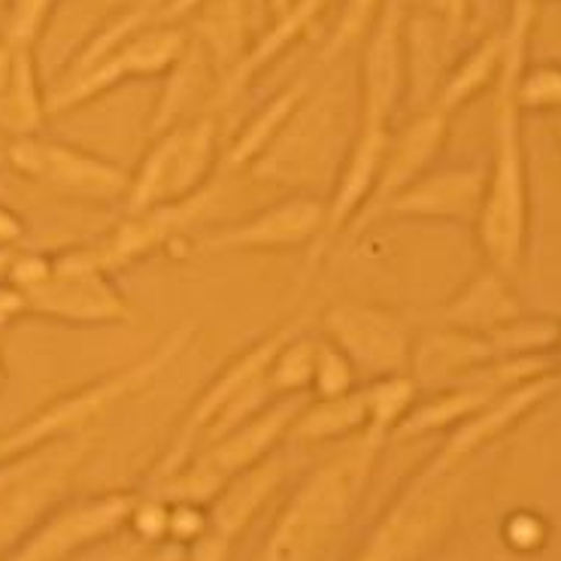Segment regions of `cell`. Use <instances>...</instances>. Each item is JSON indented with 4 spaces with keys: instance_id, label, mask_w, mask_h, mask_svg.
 Returning <instances> with one entry per match:
<instances>
[{
    "instance_id": "1",
    "label": "cell",
    "mask_w": 561,
    "mask_h": 561,
    "mask_svg": "<svg viewBox=\"0 0 561 561\" xmlns=\"http://www.w3.org/2000/svg\"><path fill=\"white\" fill-rule=\"evenodd\" d=\"M531 15H535V0H516L507 34H504L501 70H497L495 158H492V168L485 170L483 209L473 222L485 262L501 274H513L523 264L525 243H528V216H531L523 125H519V101H516Z\"/></svg>"
},
{
    "instance_id": "2",
    "label": "cell",
    "mask_w": 561,
    "mask_h": 561,
    "mask_svg": "<svg viewBox=\"0 0 561 561\" xmlns=\"http://www.w3.org/2000/svg\"><path fill=\"white\" fill-rule=\"evenodd\" d=\"M386 434L358 431L355 440L331 456L300 483L264 543V559H319L337 543L365 495Z\"/></svg>"
},
{
    "instance_id": "3",
    "label": "cell",
    "mask_w": 561,
    "mask_h": 561,
    "mask_svg": "<svg viewBox=\"0 0 561 561\" xmlns=\"http://www.w3.org/2000/svg\"><path fill=\"white\" fill-rule=\"evenodd\" d=\"M192 337H195V325L185 322V325L173 328L152 353L137 358L125 370H116L110 377L94 379V382L82 386V389H73V392L49 401L43 410L31 413L22 425H15L13 431L0 434V461L22 458L31 449H39L43 444H53L55 437L61 440V437L77 434V431H85L92 422L106 416L118 401L144 392L152 379L161 377L173 365V358H180L185 353V346L192 343Z\"/></svg>"
},
{
    "instance_id": "4",
    "label": "cell",
    "mask_w": 561,
    "mask_h": 561,
    "mask_svg": "<svg viewBox=\"0 0 561 561\" xmlns=\"http://www.w3.org/2000/svg\"><path fill=\"white\" fill-rule=\"evenodd\" d=\"M304 410L300 394H286L276 398L274 404L259 410L255 416L240 422L231 431L213 437L204 453H197L195 461L176 470L161 485H168L164 495L170 501H195V504H209L216 492L222 489L234 473L247 470L249 465L271 456L276 444L283 440L291 428V422Z\"/></svg>"
},
{
    "instance_id": "5",
    "label": "cell",
    "mask_w": 561,
    "mask_h": 561,
    "mask_svg": "<svg viewBox=\"0 0 561 561\" xmlns=\"http://www.w3.org/2000/svg\"><path fill=\"white\" fill-rule=\"evenodd\" d=\"M216 164L219 122L213 116H197L158 134L156 146L146 152L125 192L128 216L197 195L209 185Z\"/></svg>"
},
{
    "instance_id": "6",
    "label": "cell",
    "mask_w": 561,
    "mask_h": 561,
    "mask_svg": "<svg viewBox=\"0 0 561 561\" xmlns=\"http://www.w3.org/2000/svg\"><path fill=\"white\" fill-rule=\"evenodd\" d=\"M461 497V477L456 468L419 470L416 480L404 485L394 504L370 531L362 547V559H419L444 540Z\"/></svg>"
},
{
    "instance_id": "7",
    "label": "cell",
    "mask_w": 561,
    "mask_h": 561,
    "mask_svg": "<svg viewBox=\"0 0 561 561\" xmlns=\"http://www.w3.org/2000/svg\"><path fill=\"white\" fill-rule=\"evenodd\" d=\"M25 300L27 313L73 325H125L134 319V307L122 298L92 249H73L53 259V274L27 288Z\"/></svg>"
},
{
    "instance_id": "8",
    "label": "cell",
    "mask_w": 561,
    "mask_h": 561,
    "mask_svg": "<svg viewBox=\"0 0 561 561\" xmlns=\"http://www.w3.org/2000/svg\"><path fill=\"white\" fill-rule=\"evenodd\" d=\"M328 340L350 358V365L367 377L410 374L413 334L407 319L392 307L343 300L334 304L322 319Z\"/></svg>"
},
{
    "instance_id": "9",
    "label": "cell",
    "mask_w": 561,
    "mask_h": 561,
    "mask_svg": "<svg viewBox=\"0 0 561 561\" xmlns=\"http://www.w3.org/2000/svg\"><path fill=\"white\" fill-rule=\"evenodd\" d=\"M340 140L343 137H340L334 104L325 98H313L307 106L300 101L298 110L283 125V131L274 137V144L249 164V170H255V176L264 183H316L331 168V156Z\"/></svg>"
},
{
    "instance_id": "10",
    "label": "cell",
    "mask_w": 561,
    "mask_h": 561,
    "mask_svg": "<svg viewBox=\"0 0 561 561\" xmlns=\"http://www.w3.org/2000/svg\"><path fill=\"white\" fill-rule=\"evenodd\" d=\"M7 168L65 192V195L92 197V201H113L125 197L131 173L116 168L113 161L98 158L85 149L67 144H49L34 137H15L7 149Z\"/></svg>"
},
{
    "instance_id": "11",
    "label": "cell",
    "mask_w": 561,
    "mask_h": 561,
    "mask_svg": "<svg viewBox=\"0 0 561 561\" xmlns=\"http://www.w3.org/2000/svg\"><path fill=\"white\" fill-rule=\"evenodd\" d=\"M89 434L61 437L53 456L39 458L34 468H13L10 480L0 483V552H13L15 540H25L27 531L49 513L55 497L70 483V473L89 453Z\"/></svg>"
},
{
    "instance_id": "12",
    "label": "cell",
    "mask_w": 561,
    "mask_h": 561,
    "mask_svg": "<svg viewBox=\"0 0 561 561\" xmlns=\"http://www.w3.org/2000/svg\"><path fill=\"white\" fill-rule=\"evenodd\" d=\"M134 504H137L134 492H110V495H94L53 510L27 531L22 547L13 549V556L19 559L77 556L79 549L92 547L128 523Z\"/></svg>"
},
{
    "instance_id": "13",
    "label": "cell",
    "mask_w": 561,
    "mask_h": 561,
    "mask_svg": "<svg viewBox=\"0 0 561 561\" xmlns=\"http://www.w3.org/2000/svg\"><path fill=\"white\" fill-rule=\"evenodd\" d=\"M328 204L313 195H291L274 207L255 213L252 219L231 225L228 231L213 234L204 243L209 252H271V249H298L322 234Z\"/></svg>"
},
{
    "instance_id": "14",
    "label": "cell",
    "mask_w": 561,
    "mask_h": 561,
    "mask_svg": "<svg viewBox=\"0 0 561 561\" xmlns=\"http://www.w3.org/2000/svg\"><path fill=\"white\" fill-rule=\"evenodd\" d=\"M556 389H559V370H549V374H540V377L516 382L510 389H501L489 404L480 407L477 413H470L465 422H458L453 437L446 440L444 449L431 458L428 465H434V468H458L461 458L483 449L485 444H492L501 434H507L537 404H543Z\"/></svg>"
},
{
    "instance_id": "15",
    "label": "cell",
    "mask_w": 561,
    "mask_h": 561,
    "mask_svg": "<svg viewBox=\"0 0 561 561\" xmlns=\"http://www.w3.org/2000/svg\"><path fill=\"white\" fill-rule=\"evenodd\" d=\"M286 470V458L276 456L274 449L262 461H255L247 470L234 473L207 504V531H204V537H197L195 543H216L213 556L228 552V543L247 531V525L259 516V510L283 485Z\"/></svg>"
},
{
    "instance_id": "16",
    "label": "cell",
    "mask_w": 561,
    "mask_h": 561,
    "mask_svg": "<svg viewBox=\"0 0 561 561\" xmlns=\"http://www.w3.org/2000/svg\"><path fill=\"white\" fill-rule=\"evenodd\" d=\"M374 34L367 43L365 61H362V125H389L401 79H404V7L401 0H382Z\"/></svg>"
},
{
    "instance_id": "17",
    "label": "cell",
    "mask_w": 561,
    "mask_h": 561,
    "mask_svg": "<svg viewBox=\"0 0 561 561\" xmlns=\"http://www.w3.org/2000/svg\"><path fill=\"white\" fill-rule=\"evenodd\" d=\"M446 134H449V116H444L440 110H428V113L413 118L398 137H389V149H386V158H382L379 180L370 197H367L365 209L358 213L355 231L367 228L370 219H377L379 209L386 207L401 188H407L428 170V164L444 146Z\"/></svg>"
},
{
    "instance_id": "18",
    "label": "cell",
    "mask_w": 561,
    "mask_h": 561,
    "mask_svg": "<svg viewBox=\"0 0 561 561\" xmlns=\"http://www.w3.org/2000/svg\"><path fill=\"white\" fill-rule=\"evenodd\" d=\"M485 197L483 168H449L422 173L379 209L410 219H446V222H477Z\"/></svg>"
},
{
    "instance_id": "19",
    "label": "cell",
    "mask_w": 561,
    "mask_h": 561,
    "mask_svg": "<svg viewBox=\"0 0 561 561\" xmlns=\"http://www.w3.org/2000/svg\"><path fill=\"white\" fill-rule=\"evenodd\" d=\"M389 137H392L389 125H362L358 122L355 140L350 144V149H346V156H343L337 168L334 195L328 201L322 234H343L355 216L365 209L367 197H370V192H374V185L379 180L382 158H386V149H389Z\"/></svg>"
},
{
    "instance_id": "20",
    "label": "cell",
    "mask_w": 561,
    "mask_h": 561,
    "mask_svg": "<svg viewBox=\"0 0 561 561\" xmlns=\"http://www.w3.org/2000/svg\"><path fill=\"white\" fill-rule=\"evenodd\" d=\"M495 343L489 334L449 328V331H431L413 343L410 358V377L425 386H444L449 379L468 377L489 362H495Z\"/></svg>"
},
{
    "instance_id": "21",
    "label": "cell",
    "mask_w": 561,
    "mask_h": 561,
    "mask_svg": "<svg viewBox=\"0 0 561 561\" xmlns=\"http://www.w3.org/2000/svg\"><path fill=\"white\" fill-rule=\"evenodd\" d=\"M504 276L507 274L495 271L492 264L485 267L483 274L473 276L468 286L446 304V316H449L453 328L489 334V331L519 319L523 307H519V300L513 298Z\"/></svg>"
},
{
    "instance_id": "22",
    "label": "cell",
    "mask_w": 561,
    "mask_h": 561,
    "mask_svg": "<svg viewBox=\"0 0 561 561\" xmlns=\"http://www.w3.org/2000/svg\"><path fill=\"white\" fill-rule=\"evenodd\" d=\"M46 118V94L39 89L34 49H15L13 70L0 89V134L34 137Z\"/></svg>"
},
{
    "instance_id": "23",
    "label": "cell",
    "mask_w": 561,
    "mask_h": 561,
    "mask_svg": "<svg viewBox=\"0 0 561 561\" xmlns=\"http://www.w3.org/2000/svg\"><path fill=\"white\" fill-rule=\"evenodd\" d=\"M370 425L367 416V401L362 389L334 394V398H319L316 404L304 407L286 437L300 444H316V440H337L346 434H358Z\"/></svg>"
},
{
    "instance_id": "24",
    "label": "cell",
    "mask_w": 561,
    "mask_h": 561,
    "mask_svg": "<svg viewBox=\"0 0 561 561\" xmlns=\"http://www.w3.org/2000/svg\"><path fill=\"white\" fill-rule=\"evenodd\" d=\"M501 389H492V386H480V382H465L458 389H446V392H437L434 398H428L425 404L410 407L404 413V419L394 425V437L401 440H410V437H419V434H428V431L449 428V425H458L465 422L470 413H477L480 407L489 404Z\"/></svg>"
},
{
    "instance_id": "25",
    "label": "cell",
    "mask_w": 561,
    "mask_h": 561,
    "mask_svg": "<svg viewBox=\"0 0 561 561\" xmlns=\"http://www.w3.org/2000/svg\"><path fill=\"white\" fill-rule=\"evenodd\" d=\"M207 70H209V55L204 53L201 43H188V49L183 58L170 67L168 85L161 94V104L152 113L149 122V134H164L173 125H183L185 116L197 106V98L207 89Z\"/></svg>"
},
{
    "instance_id": "26",
    "label": "cell",
    "mask_w": 561,
    "mask_h": 561,
    "mask_svg": "<svg viewBox=\"0 0 561 561\" xmlns=\"http://www.w3.org/2000/svg\"><path fill=\"white\" fill-rule=\"evenodd\" d=\"M195 13L197 43L209 61L234 70L247 55V0H204Z\"/></svg>"
},
{
    "instance_id": "27",
    "label": "cell",
    "mask_w": 561,
    "mask_h": 561,
    "mask_svg": "<svg viewBox=\"0 0 561 561\" xmlns=\"http://www.w3.org/2000/svg\"><path fill=\"white\" fill-rule=\"evenodd\" d=\"M185 49H188V37L180 27L146 25L110 58L116 61L122 79H146L170 73V67L183 58Z\"/></svg>"
},
{
    "instance_id": "28",
    "label": "cell",
    "mask_w": 561,
    "mask_h": 561,
    "mask_svg": "<svg viewBox=\"0 0 561 561\" xmlns=\"http://www.w3.org/2000/svg\"><path fill=\"white\" fill-rule=\"evenodd\" d=\"M325 3L328 0H295V7H291L283 19H276L274 31H271L252 53L243 55L240 65L225 77V92H240L249 79H252V73H259L262 67L271 65L291 39H298L307 27L313 25L316 15L325 10Z\"/></svg>"
},
{
    "instance_id": "29",
    "label": "cell",
    "mask_w": 561,
    "mask_h": 561,
    "mask_svg": "<svg viewBox=\"0 0 561 561\" xmlns=\"http://www.w3.org/2000/svg\"><path fill=\"white\" fill-rule=\"evenodd\" d=\"M304 98H307V85H304V82H295V85H288L286 92L276 94L271 104L262 106L255 116L249 118V125H243V131L237 134L234 146L228 149L225 164L231 170H240L247 168V164H252L267 146L274 144V137L283 131V125H286L288 116L298 110V104Z\"/></svg>"
},
{
    "instance_id": "30",
    "label": "cell",
    "mask_w": 561,
    "mask_h": 561,
    "mask_svg": "<svg viewBox=\"0 0 561 561\" xmlns=\"http://www.w3.org/2000/svg\"><path fill=\"white\" fill-rule=\"evenodd\" d=\"M501 55H504V37L497 34H489V37L473 49V53L458 65V70L453 77L446 79L444 89L437 94V104L434 110H440L444 116H453L458 106L468 104L470 98L483 92L485 85L497 79V70H501Z\"/></svg>"
},
{
    "instance_id": "31",
    "label": "cell",
    "mask_w": 561,
    "mask_h": 561,
    "mask_svg": "<svg viewBox=\"0 0 561 561\" xmlns=\"http://www.w3.org/2000/svg\"><path fill=\"white\" fill-rule=\"evenodd\" d=\"M158 15V7L152 0H146V3H137L131 10H125V13H118L116 19H110L98 34H94L77 55H73V61L67 65L65 77L61 79H73L79 73H85V70H92L101 61H106L110 55H116L128 39L137 34V31H144L152 19Z\"/></svg>"
},
{
    "instance_id": "32",
    "label": "cell",
    "mask_w": 561,
    "mask_h": 561,
    "mask_svg": "<svg viewBox=\"0 0 561 561\" xmlns=\"http://www.w3.org/2000/svg\"><path fill=\"white\" fill-rule=\"evenodd\" d=\"M367 401V416L370 425L367 428L379 431V434H392L394 425L404 419L410 407L416 404V379L410 374H394V377H377L374 386L362 389Z\"/></svg>"
},
{
    "instance_id": "33",
    "label": "cell",
    "mask_w": 561,
    "mask_h": 561,
    "mask_svg": "<svg viewBox=\"0 0 561 561\" xmlns=\"http://www.w3.org/2000/svg\"><path fill=\"white\" fill-rule=\"evenodd\" d=\"M313 355L316 343L307 337L288 340L286 346L276 353L274 365L267 367V386L276 398L283 394H300L304 389H310V379H313Z\"/></svg>"
},
{
    "instance_id": "34",
    "label": "cell",
    "mask_w": 561,
    "mask_h": 561,
    "mask_svg": "<svg viewBox=\"0 0 561 561\" xmlns=\"http://www.w3.org/2000/svg\"><path fill=\"white\" fill-rule=\"evenodd\" d=\"M55 3L58 0H13L7 22H3V31H0V39L10 49H34V43L43 34L49 15H53Z\"/></svg>"
},
{
    "instance_id": "35",
    "label": "cell",
    "mask_w": 561,
    "mask_h": 561,
    "mask_svg": "<svg viewBox=\"0 0 561 561\" xmlns=\"http://www.w3.org/2000/svg\"><path fill=\"white\" fill-rule=\"evenodd\" d=\"M355 386V367L350 365V358L340 353L337 346L328 343H316L313 355V379L310 389L319 398H334V394L350 392Z\"/></svg>"
},
{
    "instance_id": "36",
    "label": "cell",
    "mask_w": 561,
    "mask_h": 561,
    "mask_svg": "<svg viewBox=\"0 0 561 561\" xmlns=\"http://www.w3.org/2000/svg\"><path fill=\"white\" fill-rule=\"evenodd\" d=\"M379 7H382V0H350V3H346V10H343V15H340L337 22V31H334V37L328 43L325 61L337 58L353 39L362 37L367 27L374 25Z\"/></svg>"
},
{
    "instance_id": "37",
    "label": "cell",
    "mask_w": 561,
    "mask_h": 561,
    "mask_svg": "<svg viewBox=\"0 0 561 561\" xmlns=\"http://www.w3.org/2000/svg\"><path fill=\"white\" fill-rule=\"evenodd\" d=\"M561 98V73L559 67H537L531 73L519 77L516 85V101L519 110H543V106H559Z\"/></svg>"
},
{
    "instance_id": "38",
    "label": "cell",
    "mask_w": 561,
    "mask_h": 561,
    "mask_svg": "<svg viewBox=\"0 0 561 561\" xmlns=\"http://www.w3.org/2000/svg\"><path fill=\"white\" fill-rule=\"evenodd\" d=\"M168 519L170 504H164L161 497H137L128 525L137 535V540H164L168 537Z\"/></svg>"
},
{
    "instance_id": "39",
    "label": "cell",
    "mask_w": 561,
    "mask_h": 561,
    "mask_svg": "<svg viewBox=\"0 0 561 561\" xmlns=\"http://www.w3.org/2000/svg\"><path fill=\"white\" fill-rule=\"evenodd\" d=\"M504 540L513 549H519V552L540 549L547 543V523L537 513L516 510V513H510V519L504 523Z\"/></svg>"
},
{
    "instance_id": "40",
    "label": "cell",
    "mask_w": 561,
    "mask_h": 561,
    "mask_svg": "<svg viewBox=\"0 0 561 561\" xmlns=\"http://www.w3.org/2000/svg\"><path fill=\"white\" fill-rule=\"evenodd\" d=\"M49 274H53V259H46V255H13L10 271H7V283L27 291V288L39 286Z\"/></svg>"
},
{
    "instance_id": "41",
    "label": "cell",
    "mask_w": 561,
    "mask_h": 561,
    "mask_svg": "<svg viewBox=\"0 0 561 561\" xmlns=\"http://www.w3.org/2000/svg\"><path fill=\"white\" fill-rule=\"evenodd\" d=\"M22 313H27L25 291L15 288L13 283H0V331Z\"/></svg>"
},
{
    "instance_id": "42",
    "label": "cell",
    "mask_w": 561,
    "mask_h": 561,
    "mask_svg": "<svg viewBox=\"0 0 561 561\" xmlns=\"http://www.w3.org/2000/svg\"><path fill=\"white\" fill-rule=\"evenodd\" d=\"M22 237H25V219L13 207L0 204V249H15Z\"/></svg>"
},
{
    "instance_id": "43",
    "label": "cell",
    "mask_w": 561,
    "mask_h": 561,
    "mask_svg": "<svg viewBox=\"0 0 561 561\" xmlns=\"http://www.w3.org/2000/svg\"><path fill=\"white\" fill-rule=\"evenodd\" d=\"M201 3H204V0H168L164 7H158V19H161V22L183 19V15L195 13Z\"/></svg>"
},
{
    "instance_id": "44",
    "label": "cell",
    "mask_w": 561,
    "mask_h": 561,
    "mask_svg": "<svg viewBox=\"0 0 561 561\" xmlns=\"http://www.w3.org/2000/svg\"><path fill=\"white\" fill-rule=\"evenodd\" d=\"M444 7V15L449 19V25L458 27L465 22V13H468V0H437Z\"/></svg>"
},
{
    "instance_id": "45",
    "label": "cell",
    "mask_w": 561,
    "mask_h": 561,
    "mask_svg": "<svg viewBox=\"0 0 561 561\" xmlns=\"http://www.w3.org/2000/svg\"><path fill=\"white\" fill-rule=\"evenodd\" d=\"M13 58L15 49H10L3 39H0V89L7 85V79H10V70H13Z\"/></svg>"
},
{
    "instance_id": "46",
    "label": "cell",
    "mask_w": 561,
    "mask_h": 561,
    "mask_svg": "<svg viewBox=\"0 0 561 561\" xmlns=\"http://www.w3.org/2000/svg\"><path fill=\"white\" fill-rule=\"evenodd\" d=\"M291 7H295V0H267V10H271V15H276V19H283Z\"/></svg>"
},
{
    "instance_id": "47",
    "label": "cell",
    "mask_w": 561,
    "mask_h": 561,
    "mask_svg": "<svg viewBox=\"0 0 561 561\" xmlns=\"http://www.w3.org/2000/svg\"><path fill=\"white\" fill-rule=\"evenodd\" d=\"M15 249H0V279L7 276V271H10V262H13Z\"/></svg>"
},
{
    "instance_id": "48",
    "label": "cell",
    "mask_w": 561,
    "mask_h": 561,
    "mask_svg": "<svg viewBox=\"0 0 561 561\" xmlns=\"http://www.w3.org/2000/svg\"><path fill=\"white\" fill-rule=\"evenodd\" d=\"M7 149H10V137H3V134H0V168L7 164Z\"/></svg>"
},
{
    "instance_id": "49",
    "label": "cell",
    "mask_w": 561,
    "mask_h": 561,
    "mask_svg": "<svg viewBox=\"0 0 561 561\" xmlns=\"http://www.w3.org/2000/svg\"><path fill=\"white\" fill-rule=\"evenodd\" d=\"M3 382H7V365H3V355H0V389H3Z\"/></svg>"
}]
</instances>
